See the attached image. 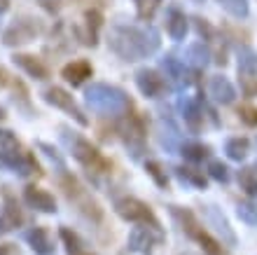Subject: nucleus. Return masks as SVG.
Segmentation results:
<instances>
[{
    "label": "nucleus",
    "mask_w": 257,
    "mask_h": 255,
    "mask_svg": "<svg viewBox=\"0 0 257 255\" xmlns=\"http://www.w3.org/2000/svg\"><path fill=\"white\" fill-rule=\"evenodd\" d=\"M91 63L89 61H84V59H80V61H73V63H68V66H63V70H61V75L66 77L73 87H80L82 82L87 80V77H91Z\"/></svg>",
    "instance_id": "14"
},
{
    "label": "nucleus",
    "mask_w": 257,
    "mask_h": 255,
    "mask_svg": "<svg viewBox=\"0 0 257 255\" xmlns=\"http://www.w3.org/2000/svg\"><path fill=\"white\" fill-rule=\"evenodd\" d=\"M166 31L176 42H180L187 35V17L180 10H171L169 19H166Z\"/></svg>",
    "instance_id": "20"
},
{
    "label": "nucleus",
    "mask_w": 257,
    "mask_h": 255,
    "mask_svg": "<svg viewBox=\"0 0 257 255\" xmlns=\"http://www.w3.org/2000/svg\"><path fill=\"white\" fill-rule=\"evenodd\" d=\"M194 239H196L199 243H201L203 250H206L208 255H222V248H220V243H217L215 239H213V236L208 234V232H203V229H199V232L194 234Z\"/></svg>",
    "instance_id": "29"
},
{
    "label": "nucleus",
    "mask_w": 257,
    "mask_h": 255,
    "mask_svg": "<svg viewBox=\"0 0 257 255\" xmlns=\"http://www.w3.org/2000/svg\"><path fill=\"white\" fill-rule=\"evenodd\" d=\"M0 120H5V110H3V106H0Z\"/></svg>",
    "instance_id": "40"
},
{
    "label": "nucleus",
    "mask_w": 257,
    "mask_h": 255,
    "mask_svg": "<svg viewBox=\"0 0 257 255\" xmlns=\"http://www.w3.org/2000/svg\"><path fill=\"white\" fill-rule=\"evenodd\" d=\"M238 120L245 127H257V108L255 106H241L238 108Z\"/></svg>",
    "instance_id": "33"
},
{
    "label": "nucleus",
    "mask_w": 257,
    "mask_h": 255,
    "mask_svg": "<svg viewBox=\"0 0 257 255\" xmlns=\"http://www.w3.org/2000/svg\"><path fill=\"white\" fill-rule=\"evenodd\" d=\"M208 89H210V96L217 103H222V106H229V103L236 101V89H234V84L224 75H213L208 82Z\"/></svg>",
    "instance_id": "10"
},
{
    "label": "nucleus",
    "mask_w": 257,
    "mask_h": 255,
    "mask_svg": "<svg viewBox=\"0 0 257 255\" xmlns=\"http://www.w3.org/2000/svg\"><path fill=\"white\" fill-rule=\"evenodd\" d=\"M115 211L119 213V218L128 222H143V225H150V227H157L159 229V222H157L155 213L150 211V206L136 197H124L119 202L115 204Z\"/></svg>",
    "instance_id": "4"
},
{
    "label": "nucleus",
    "mask_w": 257,
    "mask_h": 255,
    "mask_svg": "<svg viewBox=\"0 0 257 255\" xmlns=\"http://www.w3.org/2000/svg\"><path fill=\"white\" fill-rule=\"evenodd\" d=\"M217 5L222 7L227 14H231L234 19H245V17L250 14L248 0H217Z\"/></svg>",
    "instance_id": "27"
},
{
    "label": "nucleus",
    "mask_w": 257,
    "mask_h": 255,
    "mask_svg": "<svg viewBox=\"0 0 257 255\" xmlns=\"http://www.w3.org/2000/svg\"><path fill=\"white\" fill-rule=\"evenodd\" d=\"M61 239L63 243H66V250L68 255H94V253H89L87 250V243L80 239V234H75L73 229H68V227H61Z\"/></svg>",
    "instance_id": "21"
},
{
    "label": "nucleus",
    "mask_w": 257,
    "mask_h": 255,
    "mask_svg": "<svg viewBox=\"0 0 257 255\" xmlns=\"http://www.w3.org/2000/svg\"><path fill=\"white\" fill-rule=\"evenodd\" d=\"M7 7H10V0H0V14H5Z\"/></svg>",
    "instance_id": "39"
},
{
    "label": "nucleus",
    "mask_w": 257,
    "mask_h": 255,
    "mask_svg": "<svg viewBox=\"0 0 257 255\" xmlns=\"http://www.w3.org/2000/svg\"><path fill=\"white\" fill-rule=\"evenodd\" d=\"M203 218L210 227L217 229V234H222V241H227L229 246H236V234L234 229L229 227V220L222 215V211L217 206H203Z\"/></svg>",
    "instance_id": "8"
},
{
    "label": "nucleus",
    "mask_w": 257,
    "mask_h": 255,
    "mask_svg": "<svg viewBox=\"0 0 257 255\" xmlns=\"http://www.w3.org/2000/svg\"><path fill=\"white\" fill-rule=\"evenodd\" d=\"M162 68H164V73H166V77H169L171 84H173L176 89L187 87V82H190V77H187V68H185L183 61H178L176 56H166V59L162 61Z\"/></svg>",
    "instance_id": "13"
},
{
    "label": "nucleus",
    "mask_w": 257,
    "mask_h": 255,
    "mask_svg": "<svg viewBox=\"0 0 257 255\" xmlns=\"http://www.w3.org/2000/svg\"><path fill=\"white\" fill-rule=\"evenodd\" d=\"M243 92H245L248 96H257V80L250 82L248 77H243Z\"/></svg>",
    "instance_id": "36"
},
{
    "label": "nucleus",
    "mask_w": 257,
    "mask_h": 255,
    "mask_svg": "<svg viewBox=\"0 0 257 255\" xmlns=\"http://www.w3.org/2000/svg\"><path fill=\"white\" fill-rule=\"evenodd\" d=\"M42 99H45V103H49V106H54V108H59V110H63V113H68L80 127H89V117L82 113V108L75 103V99L68 94L66 89L49 87L42 92Z\"/></svg>",
    "instance_id": "5"
},
{
    "label": "nucleus",
    "mask_w": 257,
    "mask_h": 255,
    "mask_svg": "<svg viewBox=\"0 0 257 255\" xmlns=\"http://www.w3.org/2000/svg\"><path fill=\"white\" fill-rule=\"evenodd\" d=\"M24 197H26L28 206L38 208V211H42V213H56V199L49 195L47 190L35 188V185H28L26 192H24Z\"/></svg>",
    "instance_id": "11"
},
{
    "label": "nucleus",
    "mask_w": 257,
    "mask_h": 255,
    "mask_svg": "<svg viewBox=\"0 0 257 255\" xmlns=\"http://www.w3.org/2000/svg\"><path fill=\"white\" fill-rule=\"evenodd\" d=\"M248 150H250V141H248V138H241V136H234V138H229V141L224 143V152L234 161L245 159V157H248Z\"/></svg>",
    "instance_id": "22"
},
{
    "label": "nucleus",
    "mask_w": 257,
    "mask_h": 255,
    "mask_svg": "<svg viewBox=\"0 0 257 255\" xmlns=\"http://www.w3.org/2000/svg\"><path fill=\"white\" fill-rule=\"evenodd\" d=\"M84 99H87V106L103 117H110V115L115 117L128 110V96L119 87H112L105 82H94L91 87H87Z\"/></svg>",
    "instance_id": "2"
},
{
    "label": "nucleus",
    "mask_w": 257,
    "mask_h": 255,
    "mask_svg": "<svg viewBox=\"0 0 257 255\" xmlns=\"http://www.w3.org/2000/svg\"><path fill=\"white\" fill-rule=\"evenodd\" d=\"M236 213H238V218H241V220L250 222V225H257V211L252 206H248V204H238Z\"/></svg>",
    "instance_id": "34"
},
{
    "label": "nucleus",
    "mask_w": 257,
    "mask_h": 255,
    "mask_svg": "<svg viewBox=\"0 0 257 255\" xmlns=\"http://www.w3.org/2000/svg\"><path fill=\"white\" fill-rule=\"evenodd\" d=\"M238 75L257 80V54L255 52L245 49V52L238 54Z\"/></svg>",
    "instance_id": "24"
},
{
    "label": "nucleus",
    "mask_w": 257,
    "mask_h": 255,
    "mask_svg": "<svg viewBox=\"0 0 257 255\" xmlns=\"http://www.w3.org/2000/svg\"><path fill=\"white\" fill-rule=\"evenodd\" d=\"M176 176H178V181L185 183V185H192V188H196V190H206V178H203V174L196 171V168L178 166Z\"/></svg>",
    "instance_id": "25"
},
{
    "label": "nucleus",
    "mask_w": 257,
    "mask_h": 255,
    "mask_svg": "<svg viewBox=\"0 0 257 255\" xmlns=\"http://www.w3.org/2000/svg\"><path fill=\"white\" fill-rule=\"evenodd\" d=\"M208 176L213 178V181H217V183H229V168L224 166L220 159H210L208 161Z\"/></svg>",
    "instance_id": "30"
},
{
    "label": "nucleus",
    "mask_w": 257,
    "mask_h": 255,
    "mask_svg": "<svg viewBox=\"0 0 257 255\" xmlns=\"http://www.w3.org/2000/svg\"><path fill=\"white\" fill-rule=\"evenodd\" d=\"M238 185L245 195L257 197V168L255 166H245L238 171Z\"/></svg>",
    "instance_id": "26"
},
{
    "label": "nucleus",
    "mask_w": 257,
    "mask_h": 255,
    "mask_svg": "<svg viewBox=\"0 0 257 255\" xmlns=\"http://www.w3.org/2000/svg\"><path fill=\"white\" fill-rule=\"evenodd\" d=\"M10 75L5 73V68H0V87H5V84H10V80H7Z\"/></svg>",
    "instance_id": "38"
},
{
    "label": "nucleus",
    "mask_w": 257,
    "mask_h": 255,
    "mask_svg": "<svg viewBox=\"0 0 257 255\" xmlns=\"http://www.w3.org/2000/svg\"><path fill=\"white\" fill-rule=\"evenodd\" d=\"M26 239H28V243H31V248H33L38 255H52L54 253V243H52L49 232L45 227H33L26 234Z\"/></svg>",
    "instance_id": "15"
},
{
    "label": "nucleus",
    "mask_w": 257,
    "mask_h": 255,
    "mask_svg": "<svg viewBox=\"0 0 257 255\" xmlns=\"http://www.w3.org/2000/svg\"><path fill=\"white\" fill-rule=\"evenodd\" d=\"M21 222H24V213H21L19 204L14 202V199H7L5 211H3V215H0V232H7V229L19 227Z\"/></svg>",
    "instance_id": "19"
},
{
    "label": "nucleus",
    "mask_w": 257,
    "mask_h": 255,
    "mask_svg": "<svg viewBox=\"0 0 257 255\" xmlns=\"http://www.w3.org/2000/svg\"><path fill=\"white\" fill-rule=\"evenodd\" d=\"M180 113H183V120L185 124L190 129H199L201 127V120H203V115H201V106H199V101H194V99H180Z\"/></svg>",
    "instance_id": "18"
},
{
    "label": "nucleus",
    "mask_w": 257,
    "mask_h": 255,
    "mask_svg": "<svg viewBox=\"0 0 257 255\" xmlns=\"http://www.w3.org/2000/svg\"><path fill=\"white\" fill-rule=\"evenodd\" d=\"M110 49L124 61H141L148 59L159 49L162 40L152 26H126L117 24L110 28L108 35Z\"/></svg>",
    "instance_id": "1"
},
{
    "label": "nucleus",
    "mask_w": 257,
    "mask_h": 255,
    "mask_svg": "<svg viewBox=\"0 0 257 255\" xmlns=\"http://www.w3.org/2000/svg\"><path fill=\"white\" fill-rule=\"evenodd\" d=\"M38 148H40L42 152L47 154L49 159H54V161H56V164H59V166H61V168H66V164H63V159H61V154L56 152V150L52 148V145H49V143H38Z\"/></svg>",
    "instance_id": "35"
},
{
    "label": "nucleus",
    "mask_w": 257,
    "mask_h": 255,
    "mask_svg": "<svg viewBox=\"0 0 257 255\" xmlns=\"http://www.w3.org/2000/svg\"><path fill=\"white\" fill-rule=\"evenodd\" d=\"M134 3H136V12H138L141 19H152L155 12L159 10L162 0H134Z\"/></svg>",
    "instance_id": "31"
},
{
    "label": "nucleus",
    "mask_w": 257,
    "mask_h": 255,
    "mask_svg": "<svg viewBox=\"0 0 257 255\" xmlns=\"http://www.w3.org/2000/svg\"><path fill=\"white\" fill-rule=\"evenodd\" d=\"M124 134V143H126L128 152L134 159H138L143 152V145H145V131H143V124L138 117H128V124L122 129Z\"/></svg>",
    "instance_id": "9"
},
{
    "label": "nucleus",
    "mask_w": 257,
    "mask_h": 255,
    "mask_svg": "<svg viewBox=\"0 0 257 255\" xmlns=\"http://www.w3.org/2000/svg\"><path fill=\"white\" fill-rule=\"evenodd\" d=\"M136 87L141 89V94L145 99H159L164 94V89H166V82L152 68H141L136 73Z\"/></svg>",
    "instance_id": "7"
},
{
    "label": "nucleus",
    "mask_w": 257,
    "mask_h": 255,
    "mask_svg": "<svg viewBox=\"0 0 257 255\" xmlns=\"http://www.w3.org/2000/svg\"><path fill=\"white\" fill-rule=\"evenodd\" d=\"M152 229L157 227H134V232L128 234V248L131 250H150V246L159 239V236H152Z\"/></svg>",
    "instance_id": "16"
},
{
    "label": "nucleus",
    "mask_w": 257,
    "mask_h": 255,
    "mask_svg": "<svg viewBox=\"0 0 257 255\" xmlns=\"http://www.w3.org/2000/svg\"><path fill=\"white\" fill-rule=\"evenodd\" d=\"M187 61H190L194 68L203 70V68L210 63V49L203 45V42H194L187 47Z\"/></svg>",
    "instance_id": "23"
},
{
    "label": "nucleus",
    "mask_w": 257,
    "mask_h": 255,
    "mask_svg": "<svg viewBox=\"0 0 257 255\" xmlns=\"http://www.w3.org/2000/svg\"><path fill=\"white\" fill-rule=\"evenodd\" d=\"M208 145H203V143H183L180 145V154L187 161H203L208 157Z\"/></svg>",
    "instance_id": "28"
},
{
    "label": "nucleus",
    "mask_w": 257,
    "mask_h": 255,
    "mask_svg": "<svg viewBox=\"0 0 257 255\" xmlns=\"http://www.w3.org/2000/svg\"><path fill=\"white\" fill-rule=\"evenodd\" d=\"M159 145H162L164 150H169V152H176V150H180V134H178V129L171 124V122L162 120L159 122Z\"/></svg>",
    "instance_id": "17"
},
{
    "label": "nucleus",
    "mask_w": 257,
    "mask_h": 255,
    "mask_svg": "<svg viewBox=\"0 0 257 255\" xmlns=\"http://www.w3.org/2000/svg\"><path fill=\"white\" fill-rule=\"evenodd\" d=\"M14 63H17L28 77H33V80H47L49 70L38 56H31V54H14Z\"/></svg>",
    "instance_id": "12"
},
{
    "label": "nucleus",
    "mask_w": 257,
    "mask_h": 255,
    "mask_svg": "<svg viewBox=\"0 0 257 255\" xmlns=\"http://www.w3.org/2000/svg\"><path fill=\"white\" fill-rule=\"evenodd\" d=\"M145 171L152 176V181H155L159 188H166V185H169V176L164 174V168L159 166L157 161H148V164H145Z\"/></svg>",
    "instance_id": "32"
},
{
    "label": "nucleus",
    "mask_w": 257,
    "mask_h": 255,
    "mask_svg": "<svg viewBox=\"0 0 257 255\" xmlns=\"http://www.w3.org/2000/svg\"><path fill=\"white\" fill-rule=\"evenodd\" d=\"M63 134H61V138H63V143L68 145V150H70V154H73L75 159L80 161V164H84V166H89V168H98V171H105V168L110 166L108 161L101 157V152H98V148H96L91 141H87V138H82V136H77L73 131H68L66 127L61 129Z\"/></svg>",
    "instance_id": "3"
},
{
    "label": "nucleus",
    "mask_w": 257,
    "mask_h": 255,
    "mask_svg": "<svg viewBox=\"0 0 257 255\" xmlns=\"http://www.w3.org/2000/svg\"><path fill=\"white\" fill-rule=\"evenodd\" d=\"M40 31L42 28H40V24H38V19L21 17V19H17L12 26L3 33V42H5L7 47H14V45H26V42L33 40Z\"/></svg>",
    "instance_id": "6"
},
{
    "label": "nucleus",
    "mask_w": 257,
    "mask_h": 255,
    "mask_svg": "<svg viewBox=\"0 0 257 255\" xmlns=\"http://www.w3.org/2000/svg\"><path fill=\"white\" fill-rule=\"evenodd\" d=\"M0 255H19V250L14 248L12 243H3L0 246Z\"/></svg>",
    "instance_id": "37"
},
{
    "label": "nucleus",
    "mask_w": 257,
    "mask_h": 255,
    "mask_svg": "<svg viewBox=\"0 0 257 255\" xmlns=\"http://www.w3.org/2000/svg\"><path fill=\"white\" fill-rule=\"evenodd\" d=\"M196 3H203V0H196Z\"/></svg>",
    "instance_id": "41"
}]
</instances>
